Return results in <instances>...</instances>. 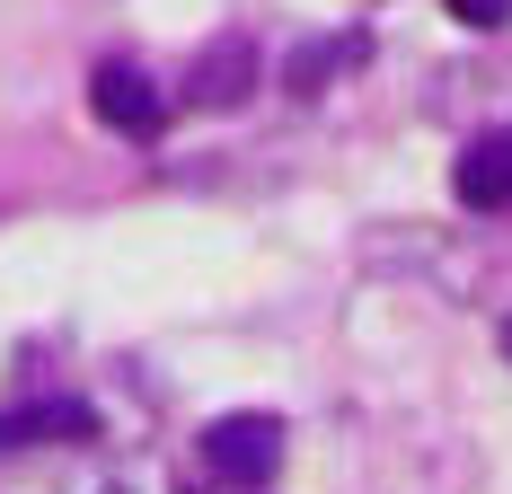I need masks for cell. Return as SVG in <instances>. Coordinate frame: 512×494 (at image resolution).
<instances>
[{
    "label": "cell",
    "mask_w": 512,
    "mask_h": 494,
    "mask_svg": "<svg viewBox=\"0 0 512 494\" xmlns=\"http://www.w3.org/2000/svg\"><path fill=\"white\" fill-rule=\"evenodd\" d=\"M195 450H204L212 486H274V477H283V415H256V406L212 415Z\"/></svg>",
    "instance_id": "1"
},
{
    "label": "cell",
    "mask_w": 512,
    "mask_h": 494,
    "mask_svg": "<svg viewBox=\"0 0 512 494\" xmlns=\"http://www.w3.org/2000/svg\"><path fill=\"white\" fill-rule=\"evenodd\" d=\"M256 80H265L256 36H212V45L186 62V106H195V115H230V106L256 98Z\"/></svg>",
    "instance_id": "2"
},
{
    "label": "cell",
    "mask_w": 512,
    "mask_h": 494,
    "mask_svg": "<svg viewBox=\"0 0 512 494\" xmlns=\"http://www.w3.org/2000/svg\"><path fill=\"white\" fill-rule=\"evenodd\" d=\"M89 106H98L106 133H124V142H159L168 133V98L151 89L142 62H98L89 71Z\"/></svg>",
    "instance_id": "3"
},
{
    "label": "cell",
    "mask_w": 512,
    "mask_h": 494,
    "mask_svg": "<svg viewBox=\"0 0 512 494\" xmlns=\"http://www.w3.org/2000/svg\"><path fill=\"white\" fill-rule=\"evenodd\" d=\"M45 442H98V406H80V397L0 406V450H45Z\"/></svg>",
    "instance_id": "4"
},
{
    "label": "cell",
    "mask_w": 512,
    "mask_h": 494,
    "mask_svg": "<svg viewBox=\"0 0 512 494\" xmlns=\"http://www.w3.org/2000/svg\"><path fill=\"white\" fill-rule=\"evenodd\" d=\"M451 186H460L468 212H512V124H495V133H477V142L460 150Z\"/></svg>",
    "instance_id": "5"
},
{
    "label": "cell",
    "mask_w": 512,
    "mask_h": 494,
    "mask_svg": "<svg viewBox=\"0 0 512 494\" xmlns=\"http://www.w3.org/2000/svg\"><path fill=\"white\" fill-rule=\"evenodd\" d=\"M362 53H371V45H362V36H336V45L318 36V45H301V53H292V62H283V89H292V98H318L327 80H345V71H354Z\"/></svg>",
    "instance_id": "6"
},
{
    "label": "cell",
    "mask_w": 512,
    "mask_h": 494,
    "mask_svg": "<svg viewBox=\"0 0 512 494\" xmlns=\"http://www.w3.org/2000/svg\"><path fill=\"white\" fill-rule=\"evenodd\" d=\"M460 27H477V36H495V27H512V0H442Z\"/></svg>",
    "instance_id": "7"
},
{
    "label": "cell",
    "mask_w": 512,
    "mask_h": 494,
    "mask_svg": "<svg viewBox=\"0 0 512 494\" xmlns=\"http://www.w3.org/2000/svg\"><path fill=\"white\" fill-rule=\"evenodd\" d=\"M504 353H512V327H504Z\"/></svg>",
    "instance_id": "8"
}]
</instances>
